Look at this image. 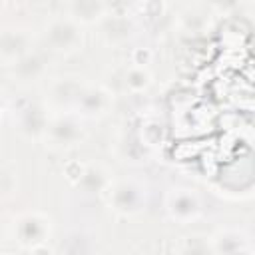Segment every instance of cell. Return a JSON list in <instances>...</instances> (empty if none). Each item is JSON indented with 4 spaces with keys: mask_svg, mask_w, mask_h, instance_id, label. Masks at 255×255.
<instances>
[{
    "mask_svg": "<svg viewBox=\"0 0 255 255\" xmlns=\"http://www.w3.org/2000/svg\"><path fill=\"white\" fill-rule=\"evenodd\" d=\"M0 245H2V235H0Z\"/></svg>",
    "mask_w": 255,
    "mask_h": 255,
    "instance_id": "27",
    "label": "cell"
},
{
    "mask_svg": "<svg viewBox=\"0 0 255 255\" xmlns=\"http://www.w3.org/2000/svg\"><path fill=\"white\" fill-rule=\"evenodd\" d=\"M112 106V94L102 88V86H90L82 92L76 108L80 110L82 116H88V118H98V116H104Z\"/></svg>",
    "mask_w": 255,
    "mask_h": 255,
    "instance_id": "7",
    "label": "cell"
},
{
    "mask_svg": "<svg viewBox=\"0 0 255 255\" xmlns=\"http://www.w3.org/2000/svg\"><path fill=\"white\" fill-rule=\"evenodd\" d=\"M108 185H110L108 173H106L100 165H90V167H86L82 179L76 183V187L82 189L84 193H102L104 189H108Z\"/></svg>",
    "mask_w": 255,
    "mask_h": 255,
    "instance_id": "15",
    "label": "cell"
},
{
    "mask_svg": "<svg viewBox=\"0 0 255 255\" xmlns=\"http://www.w3.org/2000/svg\"><path fill=\"white\" fill-rule=\"evenodd\" d=\"M44 38H46L48 48L58 52V54H74V52L82 50V44H84L82 28L70 18L52 20L46 26Z\"/></svg>",
    "mask_w": 255,
    "mask_h": 255,
    "instance_id": "1",
    "label": "cell"
},
{
    "mask_svg": "<svg viewBox=\"0 0 255 255\" xmlns=\"http://www.w3.org/2000/svg\"><path fill=\"white\" fill-rule=\"evenodd\" d=\"M179 255H215L211 237L201 235V233H191L185 235L181 245H179Z\"/></svg>",
    "mask_w": 255,
    "mask_h": 255,
    "instance_id": "16",
    "label": "cell"
},
{
    "mask_svg": "<svg viewBox=\"0 0 255 255\" xmlns=\"http://www.w3.org/2000/svg\"><path fill=\"white\" fill-rule=\"evenodd\" d=\"M46 139L50 141V145L58 147V149H64V147H72L76 145L82 135H84V129H82V122L78 120V116L74 114H64V116H56L54 120L48 122V128H46Z\"/></svg>",
    "mask_w": 255,
    "mask_h": 255,
    "instance_id": "4",
    "label": "cell"
},
{
    "mask_svg": "<svg viewBox=\"0 0 255 255\" xmlns=\"http://www.w3.org/2000/svg\"><path fill=\"white\" fill-rule=\"evenodd\" d=\"M84 90H86V86H84L82 80L76 78V76L58 78V80L52 84V88H50V100H52L58 108L76 106Z\"/></svg>",
    "mask_w": 255,
    "mask_h": 255,
    "instance_id": "9",
    "label": "cell"
},
{
    "mask_svg": "<svg viewBox=\"0 0 255 255\" xmlns=\"http://www.w3.org/2000/svg\"><path fill=\"white\" fill-rule=\"evenodd\" d=\"M50 231H52V221L44 213L30 211V213H24L16 219V239L26 249H32L40 243H46Z\"/></svg>",
    "mask_w": 255,
    "mask_h": 255,
    "instance_id": "3",
    "label": "cell"
},
{
    "mask_svg": "<svg viewBox=\"0 0 255 255\" xmlns=\"http://www.w3.org/2000/svg\"><path fill=\"white\" fill-rule=\"evenodd\" d=\"M211 245L215 255H231L237 249L245 247V239H243V233L235 229H223L211 237Z\"/></svg>",
    "mask_w": 255,
    "mask_h": 255,
    "instance_id": "14",
    "label": "cell"
},
{
    "mask_svg": "<svg viewBox=\"0 0 255 255\" xmlns=\"http://www.w3.org/2000/svg\"><path fill=\"white\" fill-rule=\"evenodd\" d=\"M167 213L179 223H189L201 213L199 197L191 189H173L167 197Z\"/></svg>",
    "mask_w": 255,
    "mask_h": 255,
    "instance_id": "5",
    "label": "cell"
},
{
    "mask_svg": "<svg viewBox=\"0 0 255 255\" xmlns=\"http://www.w3.org/2000/svg\"><path fill=\"white\" fill-rule=\"evenodd\" d=\"M84 171H86V165L80 163L78 159H70V161L64 165V175H66V179H68L70 183H74V185L82 179Z\"/></svg>",
    "mask_w": 255,
    "mask_h": 255,
    "instance_id": "20",
    "label": "cell"
},
{
    "mask_svg": "<svg viewBox=\"0 0 255 255\" xmlns=\"http://www.w3.org/2000/svg\"><path fill=\"white\" fill-rule=\"evenodd\" d=\"M110 205L124 215H135L145 205V187L135 179H120L108 185Z\"/></svg>",
    "mask_w": 255,
    "mask_h": 255,
    "instance_id": "2",
    "label": "cell"
},
{
    "mask_svg": "<svg viewBox=\"0 0 255 255\" xmlns=\"http://www.w3.org/2000/svg\"><path fill=\"white\" fill-rule=\"evenodd\" d=\"M20 112V131L30 135V137H38V135H44L46 133V128H48V116H46V110L40 106V104H26L24 108L18 110Z\"/></svg>",
    "mask_w": 255,
    "mask_h": 255,
    "instance_id": "10",
    "label": "cell"
},
{
    "mask_svg": "<svg viewBox=\"0 0 255 255\" xmlns=\"http://www.w3.org/2000/svg\"><path fill=\"white\" fill-rule=\"evenodd\" d=\"M149 86H151V74L147 72V68L131 66V68L126 72V88H128L129 92L139 94V92H145Z\"/></svg>",
    "mask_w": 255,
    "mask_h": 255,
    "instance_id": "17",
    "label": "cell"
},
{
    "mask_svg": "<svg viewBox=\"0 0 255 255\" xmlns=\"http://www.w3.org/2000/svg\"><path fill=\"white\" fill-rule=\"evenodd\" d=\"M30 34L20 28L0 30V60L6 64H16L26 54H30Z\"/></svg>",
    "mask_w": 255,
    "mask_h": 255,
    "instance_id": "6",
    "label": "cell"
},
{
    "mask_svg": "<svg viewBox=\"0 0 255 255\" xmlns=\"http://www.w3.org/2000/svg\"><path fill=\"white\" fill-rule=\"evenodd\" d=\"M139 139H141V145L143 147H157L163 143L165 139V129L159 122L151 120V122H145L139 129Z\"/></svg>",
    "mask_w": 255,
    "mask_h": 255,
    "instance_id": "18",
    "label": "cell"
},
{
    "mask_svg": "<svg viewBox=\"0 0 255 255\" xmlns=\"http://www.w3.org/2000/svg\"><path fill=\"white\" fill-rule=\"evenodd\" d=\"M209 24H211V14H209V10L203 8L201 4L189 6V8L181 14V28H183L187 34L199 36V34H203V32L209 30Z\"/></svg>",
    "mask_w": 255,
    "mask_h": 255,
    "instance_id": "13",
    "label": "cell"
},
{
    "mask_svg": "<svg viewBox=\"0 0 255 255\" xmlns=\"http://www.w3.org/2000/svg\"><path fill=\"white\" fill-rule=\"evenodd\" d=\"M48 70V62L40 52H30L16 64H12V76L20 82H36Z\"/></svg>",
    "mask_w": 255,
    "mask_h": 255,
    "instance_id": "12",
    "label": "cell"
},
{
    "mask_svg": "<svg viewBox=\"0 0 255 255\" xmlns=\"http://www.w3.org/2000/svg\"><path fill=\"white\" fill-rule=\"evenodd\" d=\"M0 255H18V253H14V251H6V253H0Z\"/></svg>",
    "mask_w": 255,
    "mask_h": 255,
    "instance_id": "25",
    "label": "cell"
},
{
    "mask_svg": "<svg viewBox=\"0 0 255 255\" xmlns=\"http://www.w3.org/2000/svg\"><path fill=\"white\" fill-rule=\"evenodd\" d=\"M68 18L74 20L78 26L96 24L108 16V4L100 0H74L68 4Z\"/></svg>",
    "mask_w": 255,
    "mask_h": 255,
    "instance_id": "8",
    "label": "cell"
},
{
    "mask_svg": "<svg viewBox=\"0 0 255 255\" xmlns=\"http://www.w3.org/2000/svg\"><path fill=\"white\" fill-rule=\"evenodd\" d=\"M135 32V24L129 16H106L104 18V28H102V36L106 40V44L118 46L128 42Z\"/></svg>",
    "mask_w": 255,
    "mask_h": 255,
    "instance_id": "11",
    "label": "cell"
},
{
    "mask_svg": "<svg viewBox=\"0 0 255 255\" xmlns=\"http://www.w3.org/2000/svg\"><path fill=\"white\" fill-rule=\"evenodd\" d=\"M30 255H54V249L50 245H46V243H40V245L30 249Z\"/></svg>",
    "mask_w": 255,
    "mask_h": 255,
    "instance_id": "23",
    "label": "cell"
},
{
    "mask_svg": "<svg viewBox=\"0 0 255 255\" xmlns=\"http://www.w3.org/2000/svg\"><path fill=\"white\" fill-rule=\"evenodd\" d=\"M151 58H153V54L149 48H133L131 50V64L137 68H145L151 62Z\"/></svg>",
    "mask_w": 255,
    "mask_h": 255,
    "instance_id": "22",
    "label": "cell"
},
{
    "mask_svg": "<svg viewBox=\"0 0 255 255\" xmlns=\"http://www.w3.org/2000/svg\"><path fill=\"white\" fill-rule=\"evenodd\" d=\"M16 187V177L12 171H8L6 167H0V197H6L14 191Z\"/></svg>",
    "mask_w": 255,
    "mask_h": 255,
    "instance_id": "21",
    "label": "cell"
},
{
    "mask_svg": "<svg viewBox=\"0 0 255 255\" xmlns=\"http://www.w3.org/2000/svg\"><path fill=\"white\" fill-rule=\"evenodd\" d=\"M0 118H2V106H0Z\"/></svg>",
    "mask_w": 255,
    "mask_h": 255,
    "instance_id": "26",
    "label": "cell"
},
{
    "mask_svg": "<svg viewBox=\"0 0 255 255\" xmlns=\"http://www.w3.org/2000/svg\"><path fill=\"white\" fill-rule=\"evenodd\" d=\"M137 10H141V14L147 18V20H155V18H161L167 4L165 2H159V0H147V2H141L135 6Z\"/></svg>",
    "mask_w": 255,
    "mask_h": 255,
    "instance_id": "19",
    "label": "cell"
},
{
    "mask_svg": "<svg viewBox=\"0 0 255 255\" xmlns=\"http://www.w3.org/2000/svg\"><path fill=\"white\" fill-rule=\"evenodd\" d=\"M231 255H253V253H251V249H249V247L245 245V247L237 249V251H235V253H231Z\"/></svg>",
    "mask_w": 255,
    "mask_h": 255,
    "instance_id": "24",
    "label": "cell"
}]
</instances>
